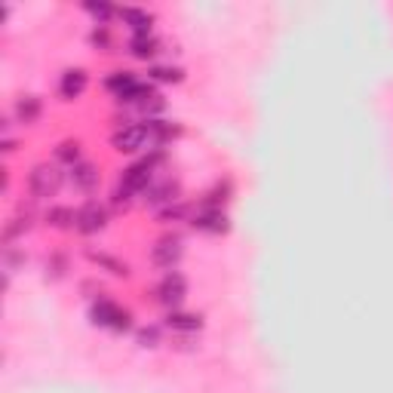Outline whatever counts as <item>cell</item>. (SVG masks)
Listing matches in <instances>:
<instances>
[{"instance_id": "cell-1", "label": "cell", "mask_w": 393, "mask_h": 393, "mask_svg": "<svg viewBox=\"0 0 393 393\" xmlns=\"http://www.w3.org/2000/svg\"><path fill=\"white\" fill-rule=\"evenodd\" d=\"M58 188H62V173H58L56 166H49V163L34 166V173H31V194L34 197H56Z\"/></svg>"}, {"instance_id": "cell-2", "label": "cell", "mask_w": 393, "mask_h": 393, "mask_svg": "<svg viewBox=\"0 0 393 393\" xmlns=\"http://www.w3.org/2000/svg\"><path fill=\"white\" fill-rule=\"evenodd\" d=\"M151 173H154V166L147 160L129 166L123 173V179H120V194H138V191H147L151 188Z\"/></svg>"}, {"instance_id": "cell-3", "label": "cell", "mask_w": 393, "mask_h": 393, "mask_svg": "<svg viewBox=\"0 0 393 393\" xmlns=\"http://www.w3.org/2000/svg\"><path fill=\"white\" fill-rule=\"evenodd\" d=\"M147 142H151V129H147V126H123L114 136V147L117 151H126V154L142 151Z\"/></svg>"}, {"instance_id": "cell-4", "label": "cell", "mask_w": 393, "mask_h": 393, "mask_svg": "<svg viewBox=\"0 0 393 393\" xmlns=\"http://www.w3.org/2000/svg\"><path fill=\"white\" fill-rule=\"evenodd\" d=\"M93 320L99 326H108V329H126L129 326V314L117 307L114 301H99L93 307Z\"/></svg>"}, {"instance_id": "cell-5", "label": "cell", "mask_w": 393, "mask_h": 393, "mask_svg": "<svg viewBox=\"0 0 393 393\" xmlns=\"http://www.w3.org/2000/svg\"><path fill=\"white\" fill-rule=\"evenodd\" d=\"M179 258H182V240L179 236H163L157 246H154V262H157L160 268H173Z\"/></svg>"}, {"instance_id": "cell-6", "label": "cell", "mask_w": 393, "mask_h": 393, "mask_svg": "<svg viewBox=\"0 0 393 393\" xmlns=\"http://www.w3.org/2000/svg\"><path fill=\"white\" fill-rule=\"evenodd\" d=\"M184 292H188V283H184L182 273H169V277L160 283V289H157V295H160L163 304H179L184 298Z\"/></svg>"}, {"instance_id": "cell-7", "label": "cell", "mask_w": 393, "mask_h": 393, "mask_svg": "<svg viewBox=\"0 0 393 393\" xmlns=\"http://www.w3.org/2000/svg\"><path fill=\"white\" fill-rule=\"evenodd\" d=\"M86 71H80V68H71V71H65V77H62V83H58V93H62V99H77V95H83L86 90Z\"/></svg>"}, {"instance_id": "cell-8", "label": "cell", "mask_w": 393, "mask_h": 393, "mask_svg": "<svg viewBox=\"0 0 393 393\" xmlns=\"http://www.w3.org/2000/svg\"><path fill=\"white\" fill-rule=\"evenodd\" d=\"M77 227H80L83 234L102 231V227H105V212H102L95 203H90L86 209H80V212H77Z\"/></svg>"}, {"instance_id": "cell-9", "label": "cell", "mask_w": 393, "mask_h": 393, "mask_svg": "<svg viewBox=\"0 0 393 393\" xmlns=\"http://www.w3.org/2000/svg\"><path fill=\"white\" fill-rule=\"evenodd\" d=\"M194 225L200 227V231H209V234L227 231V218H225V212H221V209H206V212H200L197 218H194Z\"/></svg>"}, {"instance_id": "cell-10", "label": "cell", "mask_w": 393, "mask_h": 393, "mask_svg": "<svg viewBox=\"0 0 393 393\" xmlns=\"http://www.w3.org/2000/svg\"><path fill=\"white\" fill-rule=\"evenodd\" d=\"M40 99H34V95H25V99H19V105H16V117L22 123H34L37 117H40Z\"/></svg>"}, {"instance_id": "cell-11", "label": "cell", "mask_w": 393, "mask_h": 393, "mask_svg": "<svg viewBox=\"0 0 393 393\" xmlns=\"http://www.w3.org/2000/svg\"><path fill=\"white\" fill-rule=\"evenodd\" d=\"M120 16L129 22V28L136 31V37H142V34H151V16L142 10H123Z\"/></svg>"}, {"instance_id": "cell-12", "label": "cell", "mask_w": 393, "mask_h": 393, "mask_svg": "<svg viewBox=\"0 0 393 393\" xmlns=\"http://www.w3.org/2000/svg\"><path fill=\"white\" fill-rule=\"evenodd\" d=\"M129 49L136 53L138 58H147V56H154L157 53V40H154L151 34H142V37H132V43H129Z\"/></svg>"}, {"instance_id": "cell-13", "label": "cell", "mask_w": 393, "mask_h": 393, "mask_svg": "<svg viewBox=\"0 0 393 393\" xmlns=\"http://www.w3.org/2000/svg\"><path fill=\"white\" fill-rule=\"evenodd\" d=\"M74 182H77L83 191H93L95 184H99V173H95V169L90 166V163H83V166H77V169H74Z\"/></svg>"}, {"instance_id": "cell-14", "label": "cell", "mask_w": 393, "mask_h": 393, "mask_svg": "<svg viewBox=\"0 0 393 393\" xmlns=\"http://www.w3.org/2000/svg\"><path fill=\"white\" fill-rule=\"evenodd\" d=\"M169 329L197 332L200 329V316H194V314H173V316H169Z\"/></svg>"}, {"instance_id": "cell-15", "label": "cell", "mask_w": 393, "mask_h": 393, "mask_svg": "<svg viewBox=\"0 0 393 393\" xmlns=\"http://www.w3.org/2000/svg\"><path fill=\"white\" fill-rule=\"evenodd\" d=\"M49 221H53L56 227H71V225H77V212H71V209H53V212H49Z\"/></svg>"}, {"instance_id": "cell-16", "label": "cell", "mask_w": 393, "mask_h": 393, "mask_svg": "<svg viewBox=\"0 0 393 393\" xmlns=\"http://www.w3.org/2000/svg\"><path fill=\"white\" fill-rule=\"evenodd\" d=\"M151 77H154V80H163V83H179V80H182V71H179V68H154Z\"/></svg>"}, {"instance_id": "cell-17", "label": "cell", "mask_w": 393, "mask_h": 393, "mask_svg": "<svg viewBox=\"0 0 393 393\" xmlns=\"http://www.w3.org/2000/svg\"><path fill=\"white\" fill-rule=\"evenodd\" d=\"M77 157H80V145H77V142H65L62 147H58V160L77 163Z\"/></svg>"}, {"instance_id": "cell-18", "label": "cell", "mask_w": 393, "mask_h": 393, "mask_svg": "<svg viewBox=\"0 0 393 393\" xmlns=\"http://www.w3.org/2000/svg\"><path fill=\"white\" fill-rule=\"evenodd\" d=\"M86 10L95 13V16H102V19H108V16H111V6H95V3H90Z\"/></svg>"}, {"instance_id": "cell-19", "label": "cell", "mask_w": 393, "mask_h": 393, "mask_svg": "<svg viewBox=\"0 0 393 393\" xmlns=\"http://www.w3.org/2000/svg\"><path fill=\"white\" fill-rule=\"evenodd\" d=\"M138 341H142L145 347H151L154 341H157V332H142V335H138Z\"/></svg>"}]
</instances>
